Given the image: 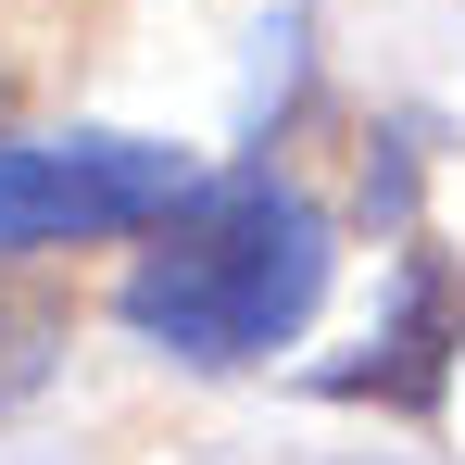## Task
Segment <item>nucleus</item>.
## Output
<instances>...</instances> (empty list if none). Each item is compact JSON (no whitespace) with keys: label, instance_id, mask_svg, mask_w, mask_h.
I'll use <instances>...</instances> for the list:
<instances>
[{"label":"nucleus","instance_id":"7ed1b4c3","mask_svg":"<svg viewBox=\"0 0 465 465\" xmlns=\"http://www.w3.org/2000/svg\"><path fill=\"white\" fill-rule=\"evenodd\" d=\"M453 340H465V277L440 252H415V264H402V314L365 340V365H327V390H340V402H402V415H428V402L453 390Z\"/></svg>","mask_w":465,"mask_h":465},{"label":"nucleus","instance_id":"20e7f679","mask_svg":"<svg viewBox=\"0 0 465 465\" xmlns=\"http://www.w3.org/2000/svg\"><path fill=\"white\" fill-rule=\"evenodd\" d=\"M51 352H64V314L38 302V290H13V277H0V415L51 378Z\"/></svg>","mask_w":465,"mask_h":465},{"label":"nucleus","instance_id":"f257e3e1","mask_svg":"<svg viewBox=\"0 0 465 465\" xmlns=\"http://www.w3.org/2000/svg\"><path fill=\"white\" fill-rule=\"evenodd\" d=\"M327 302V214L302 189H189L126 264V327L163 340L176 365H264L277 340H302Z\"/></svg>","mask_w":465,"mask_h":465},{"label":"nucleus","instance_id":"f03ea898","mask_svg":"<svg viewBox=\"0 0 465 465\" xmlns=\"http://www.w3.org/2000/svg\"><path fill=\"white\" fill-rule=\"evenodd\" d=\"M189 202V152L163 139H0V252L139 239Z\"/></svg>","mask_w":465,"mask_h":465}]
</instances>
